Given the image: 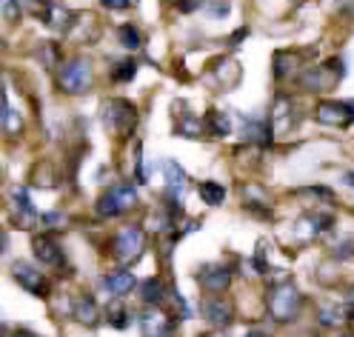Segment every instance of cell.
<instances>
[{"mask_svg":"<svg viewBox=\"0 0 354 337\" xmlns=\"http://www.w3.org/2000/svg\"><path fill=\"white\" fill-rule=\"evenodd\" d=\"M15 337H40V334H35L29 329H15Z\"/></svg>","mask_w":354,"mask_h":337,"instance_id":"7bdbcfd3","label":"cell"},{"mask_svg":"<svg viewBox=\"0 0 354 337\" xmlns=\"http://www.w3.org/2000/svg\"><path fill=\"white\" fill-rule=\"evenodd\" d=\"M197 194H201V200L206 206H223L226 186L220 181H201V183H197Z\"/></svg>","mask_w":354,"mask_h":337,"instance_id":"484cf974","label":"cell"},{"mask_svg":"<svg viewBox=\"0 0 354 337\" xmlns=\"http://www.w3.org/2000/svg\"><path fill=\"white\" fill-rule=\"evenodd\" d=\"M0 329H3V320H0Z\"/></svg>","mask_w":354,"mask_h":337,"instance_id":"c3c4849f","label":"cell"},{"mask_svg":"<svg viewBox=\"0 0 354 337\" xmlns=\"http://www.w3.org/2000/svg\"><path fill=\"white\" fill-rule=\"evenodd\" d=\"M269 120H272L274 134H289V131H295V126H297V120H300V111H297V103H295V98H292L289 92H277V98H274V103H272Z\"/></svg>","mask_w":354,"mask_h":337,"instance_id":"8fae6325","label":"cell"},{"mask_svg":"<svg viewBox=\"0 0 354 337\" xmlns=\"http://www.w3.org/2000/svg\"><path fill=\"white\" fill-rule=\"evenodd\" d=\"M69 37H75L77 43H95L97 37H100V24L92 17V15H75V20H72V29L66 32Z\"/></svg>","mask_w":354,"mask_h":337,"instance_id":"44dd1931","label":"cell"},{"mask_svg":"<svg viewBox=\"0 0 354 337\" xmlns=\"http://www.w3.org/2000/svg\"><path fill=\"white\" fill-rule=\"evenodd\" d=\"M135 78H138V60H131V57L118 60L112 69H109V80L118 83V86H126V83H131Z\"/></svg>","mask_w":354,"mask_h":337,"instance_id":"4316f807","label":"cell"},{"mask_svg":"<svg viewBox=\"0 0 354 337\" xmlns=\"http://www.w3.org/2000/svg\"><path fill=\"white\" fill-rule=\"evenodd\" d=\"M320 326H335L340 318H343V309H337V306H331V303H326V306H320Z\"/></svg>","mask_w":354,"mask_h":337,"instance_id":"4dcf8cb0","label":"cell"},{"mask_svg":"<svg viewBox=\"0 0 354 337\" xmlns=\"http://www.w3.org/2000/svg\"><path fill=\"white\" fill-rule=\"evenodd\" d=\"M55 83H57V92L77 98L86 95L95 83V66L86 55H69L57 63L55 69Z\"/></svg>","mask_w":354,"mask_h":337,"instance_id":"6da1fadb","label":"cell"},{"mask_svg":"<svg viewBox=\"0 0 354 337\" xmlns=\"http://www.w3.org/2000/svg\"><path fill=\"white\" fill-rule=\"evenodd\" d=\"M246 37H249V29H246V26H240V29L229 37V46H232V49H237V46H240V40H246Z\"/></svg>","mask_w":354,"mask_h":337,"instance_id":"f35d334b","label":"cell"},{"mask_svg":"<svg viewBox=\"0 0 354 337\" xmlns=\"http://www.w3.org/2000/svg\"><path fill=\"white\" fill-rule=\"evenodd\" d=\"M138 203H140V194H138L135 186H131V183H115V186H109L106 192L97 194L95 215L100 220H115V217L129 215Z\"/></svg>","mask_w":354,"mask_h":337,"instance_id":"8992f818","label":"cell"},{"mask_svg":"<svg viewBox=\"0 0 354 337\" xmlns=\"http://www.w3.org/2000/svg\"><path fill=\"white\" fill-rule=\"evenodd\" d=\"M106 249H109V257L118 260L126 268V266L138 263L143 257V252H146V235H143V229L138 226V223H129V226H120L112 237H109Z\"/></svg>","mask_w":354,"mask_h":337,"instance_id":"5b68a950","label":"cell"},{"mask_svg":"<svg viewBox=\"0 0 354 337\" xmlns=\"http://www.w3.org/2000/svg\"><path fill=\"white\" fill-rule=\"evenodd\" d=\"M100 6L109 9V12H123L131 6V0H100Z\"/></svg>","mask_w":354,"mask_h":337,"instance_id":"d590c367","label":"cell"},{"mask_svg":"<svg viewBox=\"0 0 354 337\" xmlns=\"http://www.w3.org/2000/svg\"><path fill=\"white\" fill-rule=\"evenodd\" d=\"M3 15H6V20H17V17H20L17 0H3Z\"/></svg>","mask_w":354,"mask_h":337,"instance_id":"8d00e7d4","label":"cell"},{"mask_svg":"<svg viewBox=\"0 0 354 337\" xmlns=\"http://www.w3.org/2000/svg\"><path fill=\"white\" fill-rule=\"evenodd\" d=\"M174 314L160 311V306H146L140 314L143 337H174Z\"/></svg>","mask_w":354,"mask_h":337,"instance_id":"5bb4252c","label":"cell"},{"mask_svg":"<svg viewBox=\"0 0 354 337\" xmlns=\"http://www.w3.org/2000/svg\"><path fill=\"white\" fill-rule=\"evenodd\" d=\"M315 120L320 126H331V129H348L354 126V111L348 100H320L315 106Z\"/></svg>","mask_w":354,"mask_h":337,"instance_id":"30bf717a","label":"cell"},{"mask_svg":"<svg viewBox=\"0 0 354 337\" xmlns=\"http://www.w3.org/2000/svg\"><path fill=\"white\" fill-rule=\"evenodd\" d=\"M243 337H269V334H266V331H260V329H252V331H246Z\"/></svg>","mask_w":354,"mask_h":337,"instance_id":"f6af8a7d","label":"cell"},{"mask_svg":"<svg viewBox=\"0 0 354 337\" xmlns=\"http://www.w3.org/2000/svg\"><path fill=\"white\" fill-rule=\"evenodd\" d=\"M201 120H203V134H209V138H214V140H223L232 134V118L226 115V111L209 109Z\"/></svg>","mask_w":354,"mask_h":337,"instance_id":"ffe728a7","label":"cell"},{"mask_svg":"<svg viewBox=\"0 0 354 337\" xmlns=\"http://www.w3.org/2000/svg\"><path fill=\"white\" fill-rule=\"evenodd\" d=\"M29 3L37 9V15H43V12H46V9L55 3V0H29Z\"/></svg>","mask_w":354,"mask_h":337,"instance_id":"60d3db41","label":"cell"},{"mask_svg":"<svg viewBox=\"0 0 354 337\" xmlns=\"http://www.w3.org/2000/svg\"><path fill=\"white\" fill-rule=\"evenodd\" d=\"M72 318H75L77 323L88 326V329H95V326L100 323L103 311H100V306H97V300H95L92 291H77V295L72 298Z\"/></svg>","mask_w":354,"mask_h":337,"instance_id":"e0dca14e","label":"cell"},{"mask_svg":"<svg viewBox=\"0 0 354 337\" xmlns=\"http://www.w3.org/2000/svg\"><path fill=\"white\" fill-rule=\"evenodd\" d=\"M337 6H340V12H343V15L354 17V0H337Z\"/></svg>","mask_w":354,"mask_h":337,"instance_id":"ab89813d","label":"cell"},{"mask_svg":"<svg viewBox=\"0 0 354 337\" xmlns=\"http://www.w3.org/2000/svg\"><path fill=\"white\" fill-rule=\"evenodd\" d=\"M343 78H346V60L343 57H328L320 66H306V69L295 78V83L303 89V92L323 95V92H331Z\"/></svg>","mask_w":354,"mask_h":337,"instance_id":"277c9868","label":"cell"},{"mask_svg":"<svg viewBox=\"0 0 354 337\" xmlns=\"http://www.w3.org/2000/svg\"><path fill=\"white\" fill-rule=\"evenodd\" d=\"M201 314H203V320L214 329H226L232 320H234V306L226 295H209L203 298L201 303Z\"/></svg>","mask_w":354,"mask_h":337,"instance_id":"4fadbf2b","label":"cell"},{"mask_svg":"<svg viewBox=\"0 0 354 337\" xmlns=\"http://www.w3.org/2000/svg\"><path fill=\"white\" fill-rule=\"evenodd\" d=\"M331 226H335V215H328V212H303L292 223V240L297 246H306V243L317 240L323 232H328Z\"/></svg>","mask_w":354,"mask_h":337,"instance_id":"ba28073f","label":"cell"},{"mask_svg":"<svg viewBox=\"0 0 354 337\" xmlns=\"http://www.w3.org/2000/svg\"><path fill=\"white\" fill-rule=\"evenodd\" d=\"M343 318L354 323V286H351V291H348V295H346V306H343Z\"/></svg>","mask_w":354,"mask_h":337,"instance_id":"74e56055","label":"cell"},{"mask_svg":"<svg viewBox=\"0 0 354 337\" xmlns=\"http://www.w3.org/2000/svg\"><path fill=\"white\" fill-rule=\"evenodd\" d=\"M206 80H212L214 89H220V92H232L243 80V66L232 57H214L206 69Z\"/></svg>","mask_w":354,"mask_h":337,"instance_id":"9c48e42d","label":"cell"},{"mask_svg":"<svg viewBox=\"0 0 354 337\" xmlns=\"http://www.w3.org/2000/svg\"><path fill=\"white\" fill-rule=\"evenodd\" d=\"M174 134H180V138H201L203 134V120L197 115H192V111H177Z\"/></svg>","mask_w":354,"mask_h":337,"instance_id":"d4e9b609","label":"cell"},{"mask_svg":"<svg viewBox=\"0 0 354 337\" xmlns=\"http://www.w3.org/2000/svg\"><path fill=\"white\" fill-rule=\"evenodd\" d=\"M343 183H346L348 189H354V172H346V174H343Z\"/></svg>","mask_w":354,"mask_h":337,"instance_id":"ee69618b","label":"cell"},{"mask_svg":"<svg viewBox=\"0 0 354 337\" xmlns=\"http://www.w3.org/2000/svg\"><path fill=\"white\" fill-rule=\"evenodd\" d=\"M100 120H103V129L112 131L115 138H131L138 129L140 111L129 98H106L100 103Z\"/></svg>","mask_w":354,"mask_h":337,"instance_id":"7a4b0ae2","label":"cell"},{"mask_svg":"<svg viewBox=\"0 0 354 337\" xmlns=\"http://www.w3.org/2000/svg\"><path fill=\"white\" fill-rule=\"evenodd\" d=\"M160 172H163V181H166V194H174V197H180L183 186H186V172L180 163H174V161H163L160 163Z\"/></svg>","mask_w":354,"mask_h":337,"instance_id":"603a6c76","label":"cell"},{"mask_svg":"<svg viewBox=\"0 0 354 337\" xmlns=\"http://www.w3.org/2000/svg\"><path fill=\"white\" fill-rule=\"evenodd\" d=\"M37 57H40V63L46 66V69H57V63L63 60L60 46H57V43H52V40L40 43V46H37Z\"/></svg>","mask_w":354,"mask_h":337,"instance_id":"f1b7e54d","label":"cell"},{"mask_svg":"<svg viewBox=\"0 0 354 337\" xmlns=\"http://www.w3.org/2000/svg\"><path fill=\"white\" fill-rule=\"evenodd\" d=\"M272 63H274V66H272L274 80H295V78L306 69L303 52H297V49H280Z\"/></svg>","mask_w":354,"mask_h":337,"instance_id":"ac0fdd59","label":"cell"},{"mask_svg":"<svg viewBox=\"0 0 354 337\" xmlns=\"http://www.w3.org/2000/svg\"><path fill=\"white\" fill-rule=\"evenodd\" d=\"M203 9L212 17H226L229 15V0H203Z\"/></svg>","mask_w":354,"mask_h":337,"instance_id":"d6a6232c","label":"cell"},{"mask_svg":"<svg viewBox=\"0 0 354 337\" xmlns=\"http://www.w3.org/2000/svg\"><path fill=\"white\" fill-rule=\"evenodd\" d=\"M194 280L203 291H209V295H223L232 283V268L223 263H206V266H201V272L194 275Z\"/></svg>","mask_w":354,"mask_h":337,"instance_id":"9a60e30c","label":"cell"},{"mask_svg":"<svg viewBox=\"0 0 354 337\" xmlns=\"http://www.w3.org/2000/svg\"><path fill=\"white\" fill-rule=\"evenodd\" d=\"M135 286H138V277H135V272H129V268H115V272L100 277V289L109 298H126Z\"/></svg>","mask_w":354,"mask_h":337,"instance_id":"d6986e66","label":"cell"},{"mask_svg":"<svg viewBox=\"0 0 354 337\" xmlns=\"http://www.w3.org/2000/svg\"><path fill=\"white\" fill-rule=\"evenodd\" d=\"M12 280L24 291L35 295V298L46 300L52 295V280L46 277V272H40V268L35 263H29V260H15L12 263Z\"/></svg>","mask_w":354,"mask_h":337,"instance_id":"52a82bcc","label":"cell"},{"mask_svg":"<svg viewBox=\"0 0 354 337\" xmlns=\"http://www.w3.org/2000/svg\"><path fill=\"white\" fill-rule=\"evenodd\" d=\"M32 255H35L37 263L52 266V268H57V266L66 263V252H63L60 240H57L55 235H49V232H43V235H35V237H32Z\"/></svg>","mask_w":354,"mask_h":337,"instance_id":"2e32d148","label":"cell"},{"mask_svg":"<svg viewBox=\"0 0 354 337\" xmlns=\"http://www.w3.org/2000/svg\"><path fill=\"white\" fill-rule=\"evenodd\" d=\"M40 220H43V223H46V226H49V229H60V223H63L66 217H63L60 212H46V215H40Z\"/></svg>","mask_w":354,"mask_h":337,"instance_id":"e575fe53","label":"cell"},{"mask_svg":"<svg viewBox=\"0 0 354 337\" xmlns=\"http://www.w3.org/2000/svg\"><path fill=\"white\" fill-rule=\"evenodd\" d=\"M103 318H106V323L112 329L123 331V329L131 326V309L120 298H112V300H109V306H106V311H103Z\"/></svg>","mask_w":354,"mask_h":337,"instance_id":"cb8c5ba5","label":"cell"},{"mask_svg":"<svg viewBox=\"0 0 354 337\" xmlns=\"http://www.w3.org/2000/svg\"><path fill=\"white\" fill-rule=\"evenodd\" d=\"M240 138H243V143H246V146L272 149L277 134H274L269 118H243V123H240Z\"/></svg>","mask_w":354,"mask_h":337,"instance_id":"7c38bea8","label":"cell"},{"mask_svg":"<svg viewBox=\"0 0 354 337\" xmlns=\"http://www.w3.org/2000/svg\"><path fill=\"white\" fill-rule=\"evenodd\" d=\"M201 337H226V334L220 331V329H214V331H206V334H201Z\"/></svg>","mask_w":354,"mask_h":337,"instance_id":"bcb514c9","label":"cell"},{"mask_svg":"<svg viewBox=\"0 0 354 337\" xmlns=\"http://www.w3.org/2000/svg\"><path fill=\"white\" fill-rule=\"evenodd\" d=\"M335 257H340V260L354 257V235H343L335 240Z\"/></svg>","mask_w":354,"mask_h":337,"instance_id":"1f68e13d","label":"cell"},{"mask_svg":"<svg viewBox=\"0 0 354 337\" xmlns=\"http://www.w3.org/2000/svg\"><path fill=\"white\" fill-rule=\"evenodd\" d=\"M6 249H9V232L0 226V255H6Z\"/></svg>","mask_w":354,"mask_h":337,"instance_id":"b9f144b4","label":"cell"},{"mask_svg":"<svg viewBox=\"0 0 354 337\" xmlns=\"http://www.w3.org/2000/svg\"><path fill=\"white\" fill-rule=\"evenodd\" d=\"M266 309H269L272 320L277 323H292L297 320V314L303 309V295L300 289L292 283V280H277L269 286V291H266Z\"/></svg>","mask_w":354,"mask_h":337,"instance_id":"3957f363","label":"cell"},{"mask_svg":"<svg viewBox=\"0 0 354 337\" xmlns=\"http://www.w3.org/2000/svg\"><path fill=\"white\" fill-rule=\"evenodd\" d=\"M57 181H60V174H57V169L52 166V163H40V166H35V172H32V183H37V186H57Z\"/></svg>","mask_w":354,"mask_h":337,"instance_id":"f546056e","label":"cell"},{"mask_svg":"<svg viewBox=\"0 0 354 337\" xmlns=\"http://www.w3.org/2000/svg\"><path fill=\"white\" fill-rule=\"evenodd\" d=\"M343 337H354V334H343Z\"/></svg>","mask_w":354,"mask_h":337,"instance_id":"7dc6e473","label":"cell"},{"mask_svg":"<svg viewBox=\"0 0 354 337\" xmlns=\"http://www.w3.org/2000/svg\"><path fill=\"white\" fill-rule=\"evenodd\" d=\"M171 6H174V12H180V15H192L197 9H203V0H171Z\"/></svg>","mask_w":354,"mask_h":337,"instance_id":"836d02e7","label":"cell"},{"mask_svg":"<svg viewBox=\"0 0 354 337\" xmlns=\"http://www.w3.org/2000/svg\"><path fill=\"white\" fill-rule=\"evenodd\" d=\"M169 295H171V289L166 286V280H163L160 275L146 277V280L140 283V300H143L146 306H160Z\"/></svg>","mask_w":354,"mask_h":337,"instance_id":"7402d4cb","label":"cell"},{"mask_svg":"<svg viewBox=\"0 0 354 337\" xmlns=\"http://www.w3.org/2000/svg\"><path fill=\"white\" fill-rule=\"evenodd\" d=\"M118 43L126 49V52H138L143 46V35L135 24H120L118 26Z\"/></svg>","mask_w":354,"mask_h":337,"instance_id":"83f0119b","label":"cell"}]
</instances>
